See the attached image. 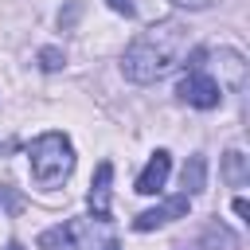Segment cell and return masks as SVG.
Returning <instances> with one entry per match:
<instances>
[{"label":"cell","instance_id":"cell-6","mask_svg":"<svg viewBox=\"0 0 250 250\" xmlns=\"http://www.w3.org/2000/svg\"><path fill=\"white\" fill-rule=\"evenodd\" d=\"M168 172H172V156H168L164 148H156L152 160L145 164V172L137 176V191H141V195H156V191L168 184Z\"/></svg>","mask_w":250,"mask_h":250},{"label":"cell","instance_id":"cell-12","mask_svg":"<svg viewBox=\"0 0 250 250\" xmlns=\"http://www.w3.org/2000/svg\"><path fill=\"white\" fill-rule=\"evenodd\" d=\"M172 4H180V8H188V12H203V8H211L215 0H172Z\"/></svg>","mask_w":250,"mask_h":250},{"label":"cell","instance_id":"cell-3","mask_svg":"<svg viewBox=\"0 0 250 250\" xmlns=\"http://www.w3.org/2000/svg\"><path fill=\"white\" fill-rule=\"evenodd\" d=\"M27 160H31V176H35L43 188H59V184L74 172V145H70L62 133H43V137L31 141Z\"/></svg>","mask_w":250,"mask_h":250},{"label":"cell","instance_id":"cell-11","mask_svg":"<svg viewBox=\"0 0 250 250\" xmlns=\"http://www.w3.org/2000/svg\"><path fill=\"white\" fill-rule=\"evenodd\" d=\"M62 62H66V59H62L59 47H43V51H39V66H43V70H59Z\"/></svg>","mask_w":250,"mask_h":250},{"label":"cell","instance_id":"cell-1","mask_svg":"<svg viewBox=\"0 0 250 250\" xmlns=\"http://www.w3.org/2000/svg\"><path fill=\"white\" fill-rule=\"evenodd\" d=\"M188 55V27L180 20H156L152 27H145L121 55V70L129 82L148 86L156 78H164L168 70L180 66V59Z\"/></svg>","mask_w":250,"mask_h":250},{"label":"cell","instance_id":"cell-8","mask_svg":"<svg viewBox=\"0 0 250 250\" xmlns=\"http://www.w3.org/2000/svg\"><path fill=\"white\" fill-rule=\"evenodd\" d=\"M180 184H184V191H188V195H199V191L207 188V156H203V152L188 156V164H184V176H180Z\"/></svg>","mask_w":250,"mask_h":250},{"label":"cell","instance_id":"cell-2","mask_svg":"<svg viewBox=\"0 0 250 250\" xmlns=\"http://www.w3.org/2000/svg\"><path fill=\"white\" fill-rule=\"evenodd\" d=\"M113 238L109 215H74L39 234V250H102Z\"/></svg>","mask_w":250,"mask_h":250},{"label":"cell","instance_id":"cell-5","mask_svg":"<svg viewBox=\"0 0 250 250\" xmlns=\"http://www.w3.org/2000/svg\"><path fill=\"white\" fill-rule=\"evenodd\" d=\"M188 207H191V195L180 191V195H172V199H164V203L141 211V215L133 219V230H156V227H164V223H172V219H184Z\"/></svg>","mask_w":250,"mask_h":250},{"label":"cell","instance_id":"cell-4","mask_svg":"<svg viewBox=\"0 0 250 250\" xmlns=\"http://www.w3.org/2000/svg\"><path fill=\"white\" fill-rule=\"evenodd\" d=\"M176 94H180V102H188V105H195V109H215V105L223 102V82L211 78L199 62H191V70L180 78Z\"/></svg>","mask_w":250,"mask_h":250},{"label":"cell","instance_id":"cell-7","mask_svg":"<svg viewBox=\"0 0 250 250\" xmlns=\"http://www.w3.org/2000/svg\"><path fill=\"white\" fill-rule=\"evenodd\" d=\"M109 184H113V164L102 160L98 172H94V180H90V195H86L94 215H109Z\"/></svg>","mask_w":250,"mask_h":250},{"label":"cell","instance_id":"cell-10","mask_svg":"<svg viewBox=\"0 0 250 250\" xmlns=\"http://www.w3.org/2000/svg\"><path fill=\"white\" fill-rule=\"evenodd\" d=\"M207 242H211L215 250H238V238H234V234H230L227 227H219V223H215V227L207 230Z\"/></svg>","mask_w":250,"mask_h":250},{"label":"cell","instance_id":"cell-13","mask_svg":"<svg viewBox=\"0 0 250 250\" xmlns=\"http://www.w3.org/2000/svg\"><path fill=\"white\" fill-rule=\"evenodd\" d=\"M109 8L121 12V16H133V0H109Z\"/></svg>","mask_w":250,"mask_h":250},{"label":"cell","instance_id":"cell-9","mask_svg":"<svg viewBox=\"0 0 250 250\" xmlns=\"http://www.w3.org/2000/svg\"><path fill=\"white\" fill-rule=\"evenodd\" d=\"M223 176H227L230 188H242V184H246V156H242L238 148H230V152L223 156Z\"/></svg>","mask_w":250,"mask_h":250},{"label":"cell","instance_id":"cell-15","mask_svg":"<svg viewBox=\"0 0 250 250\" xmlns=\"http://www.w3.org/2000/svg\"><path fill=\"white\" fill-rule=\"evenodd\" d=\"M8 250H20V246H16V242H12V246H8Z\"/></svg>","mask_w":250,"mask_h":250},{"label":"cell","instance_id":"cell-14","mask_svg":"<svg viewBox=\"0 0 250 250\" xmlns=\"http://www.w3.org/2000/svg\"><path fill=\"white\" fill-rule=\"evenodd\" d=\"M234 215H238V219H246V215H250V203H246V199H242V195H238V199H234Z\"/></svg>","mask_w":250,"mask_h":250}]
</instances>
